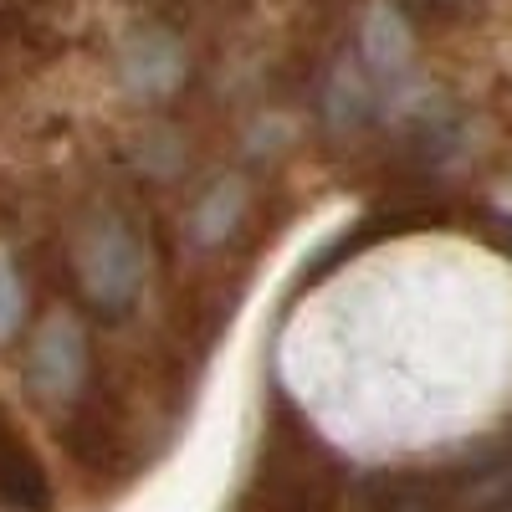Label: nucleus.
<instances>
[{
    "mask_svg": "<svg viewBox=\"0 0 512 512\" xmlns=\"http://www.w3.org/2000/svg\"><path fill=\"white\" fill-rule=\"evenodd\" d=\"M0 507L6 512H52V482L31 446L0 415Z\"/></svg>",
    "mask_w": 512,
    "mask_h": 512,
    "instance_id": "nucleus-1",
    "label": "nucleus"
},
{
    "mask_svg": "<svg viewBox=\"0 0 512 512\" xmlns=\"http://www.w3.org/2000/svg\"><path fill=\"white\" fill-rule=\"evenodd\" d=\"M82 364H88V354H82V333L72 323L41 328V344L31 349V379L41 395H67L82 379Z\"/></svg>",
    "mask_w": 512,
    "mask_h": 512,
    "instance_id": "nucleus-2",
    "label": "nucleus"
},
{
    "mask_svg": "<svg viewBox=\"0 0 512 512\" xmlns=\"http://www.w3.org/2000/svg\"><path fill=\"white\" fill-rule=\"evenodd\" d=\"M16 318H21V287H16L11 262L0 256V338H6V333L16 328Z\"/></svg>",
    "mask_w": 512,
    "mask_h": 512,
    "instance_id": "nucleus-3",
    "label": "nucleus"
}]
</instances>
